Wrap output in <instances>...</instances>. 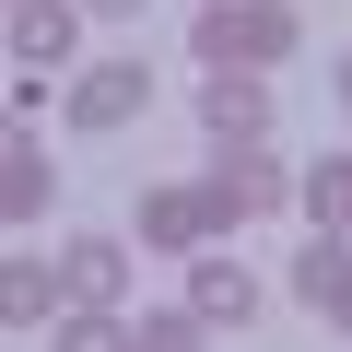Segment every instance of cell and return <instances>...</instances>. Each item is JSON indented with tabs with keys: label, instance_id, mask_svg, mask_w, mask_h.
<instances>
[{
	"label": "cell",
	"instance_id": "cell-9",
	"mask_svg": "<svg viewBox=\"0 0 352 352\" xmlns=\"http://www.w3.org/2000/svg\"><path fill=\"white\" fill-rule=\"evenodd\" d=\"M71 36H82L71 0H12V47H24V59H71Z\"/></svg>",
	"mask_w": 352,
	"mask_h": 352
},
{
	"label": "cell",
	"instance_id": "cell-13",
	"mask_svg": "<svg viewBox=\"0 0 352 352\" xmlns=\"http://www.w3.org/2000/svg\"><path fill=\"white\" fill-rule=\"evenodd\" d=\"M59 340H71V352H118V340H129V317H106V305H82V317H71Z\"/></svg>",
	"mask_w": 352,
	"mask_h": 352
},
{
	"label": "cell",
	"instance_id": "cell-3",
	"mask_svg": "<svg viewBox=\"0 0 352 352\" xmlns=\"http://www.w3.org/2000/svg\"><path fill=\"white\" fill-rule=\"evenodd\" d=\"M200 129H212V141H270V82H258V71H212Z\"/></svg>",
	"mask_w": 352,
	"mask_h": 352
},
{
	"label": "cell",
	"instance_id": "cell-7",
	"mask_svg": "<svg viewBox=\"0 0 352 352\" xmlns=\"http://www.w3.org/2000/svg\"><path fill=\"white\" fill-rule=\"evenodd\" d=\"M59 294H71V305H106V294H129V247H118V235H82V247H59Z\"/></svg>",
	"mask_w": 352,
	"mask_h": 352
},
{
	"label": "cell",
	"instance_id": "cell-11",
	"mask_svg": "<svg viewBox=\"0 0 352 352\" xmlns=\"http://www.w3.org/2000/svg\"><path fill=\"white\" fill-rule=\"evenodd\" d=\"M47 294H59V270H36V258L0 270V317H12V329H47Z\"/></svg>",
	"mask_w": 352,
	"mask_h": 352
},
{
	"label": "cell",
	"instance_id": "cell-14",
	"mask_svg": "<svg viewBox=\"0 0 352 352\" xmlns=\"http://www.w3.org/2000/svg\"><path fill=\"white\" fill-rule=\"evenodd\" d=\"M329 94H340V129H352V47H340V71H329Z\"/></svg>",
	"mask_w": 352,
	"mask_h": 352
},
{
	"label": "cell",
	"instance_id": "cell-1",
	"mask_svg": "<svg viewBox=\"0 0 352 352\" xmlns=\"http://www.w3.org/2000/svg\"><path fill=\"white\" fill-rule=\"evenodd\" d=\"M294 47V12H282V0H212V12H200V59L212 71H270Z\"/></svg>",
	"mask_w": 352,
	"mask_h": 352
},
{
	"label": "cell",
	"instance_id": "cell-8",
	"mask_svg": "<svg viewBox=\"0 0 352 352\" xmlns=\"http://www.w3.org/2000/svg\"><path fill=\"white\" fill-rule=\"evenodd\" d=\"M188 294H200V317H212V329H247V317H258V282H247L235 258H200V270H188Z\"/></svg>",
	"mask_w": 352,
	"mask_h": 352
},
{
	"label": "cell",
	"instance_id": "cell-12",
	"mask_svg": "<svg viewBox=\"0 0 352 352\" xmlns=\"http://www.w3.org/2000/svg\"><path fill=\"white\" fill-rule=\"evenodd\" d=\"M0 176H12V200H0V212H36V200H47V164H36L24 129H12V153H0Z\"/></svg>",
	"mask_w": 352,
	"mask_h": 352
},
{
	"label": "cell",
	"instance_id": "cell-2",
	"mask_svg": "<svg viewBox=\"0 0 352 352\" xmlns=\"http://www.w3.org/2000/svg\"><path fill=\"white\" fill-rule=\"evenodd\" d=\"M141 106H153V71H141V59H94V71L71 82V118H82V129H129Z\"/></svg>",
	"mask_w": 352,
	"mask_h": 352
},
{
	"label": "cell",
	"instance_id": "cell-15",
	"mask_svg": "<svg viewBox=\"0 0 352 352\" xmlns=\"http://www.w3.org/2000/svg\"><path fill=\"white\" fill-rule=\"evenodd\" d=\"M82 12H141V0H82Z\"/></svg>",
	"mask_w": 352,
	"mask_h": 352
},
{
	"label": "cell",
	"instance_id": "cell-10",
	"mask_svg": "<svg viewBox=\"0 0 352 352\" xmlns=\"http://www.w3.org/2000/svg\"><path fill=\"white\" fill-rule=\"evenodd\" d=\"M305 212H317L329 235H352V153H317V164H305Z\"/></svg>",
	"mask_w": 352,
	"mask_h": 352
},
{
	"label": "cell",
	"instance_id": "cell-5",
	"mask_svg": "<svg viewBox=\"0 0 352 352\" xmlns=\"http://www.w3.org/2000/svg\"><path fill=\"white\" fill-rule=\"evenodd\" d=\"M294 294H305V305H317L329 329H352V247H340L329 223H317V247L294 258Z\"/></svg>",
	"mask_w": 352,
	"mask_h": 352
},
{
	"label": "cell",
	"instance_id": "cell-4",
	"mask_svg": "<svg viewBox=\"0 0 352 352\" xmlns=\"http://www.w3.org/2000/svg\"><path fill=\"white\" fill-rule=\"evenodd\" d=\"M212 200H223V223H247V212H282V164H270L258 141H223V176H212Z\"/></svg>",
	"mask_w": 352,
	"mask_h": 352
},
{
	"label": "cell",
	"instance_id": "cell-6",
	"mask_svg": "<svg viewBox=\"0 0 352 352\" xmlns=\"http://www.w3.org/2000/svg\"><path fill=\"white\" fill-rule=\"evenodd\" d=\"M212 223H223L212 188H153V200H141V247H200Z\"/></svg>",
	"mask_w": 352,
	"mask_h": 352
}]
</instances>
